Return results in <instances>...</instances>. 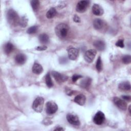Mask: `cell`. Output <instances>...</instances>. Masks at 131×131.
<instances>
[{"instance_id": "2e32d148", "label": "cell", "mask_w": 131, "mask_h": 131, "mask_svg": "<svg viewBox=\"0 0 131 131\" xmlns=\"http://www.w3.org/2000/svg\"><path fill=\"white\" fill-rule=\"evenodd\" d=\"M104 25L103 21L100 18H96L93 21V27L96 30H100Z\"/></svg>"}, {"instance_id": "5bb4252c", "label": "cell", "mask_w": 131, "mask_h": 131, "mask_svg": "<svg viewBox=\"0 0 131 131\" xmlns=\"http://www.w3.org/2000/svg\"><path fill=\"white\" fill-rule=\"evenodd\" d=\"M93 45L95 48L100 51H103L105 48V44L103 40H96L94 42Z\"/></svg>"}, {"instance_id": "836d02e7", "label": "cell", "mask_w": 131, "mask_h": 131, "mask_svg": "<svg viewBox=\"0 0 131 131\" xmlns=\"http://www.w3.org/2000/svg\"><path fill=\"white\" fill-rule=\"evenodd\" d=\"M64 129L62 128L61 127H57L55 129H54V130H63Z\"/></svg>"}, {"instance_id": "9c48e42d", "label": "cell", "mask_w": 131, "mask_h": 131, "mask_svg": "<svg viewBox=\"0 0 131 131\" xmlns=\"http://www.w3.org/2000/svg\"><path fill=\"white\" fill-rule=\"evenodd\" d=\"M67 51L68 57L70 59L72 60H75L77 58L79 54V51L78 49L73 47H71L69 48Z\"/></svg>"}, {"instance_id": "6da1fadb", "label": "cell", "mask_w": 131, "mask_h": 131, "mask_svg": "<svg viewBox=\"0 0 131 131\" xmlns=\"http://www.w3.org/2000/svg\"><path fill=\"white\" fill-rule=\"evenodd\" d=\"M56 35L60 38H64L69 31L68 26L64 23H60L56 26L55 29Z\"/></svg>"}, {"instance_id": "7402d4cb", "label": "cell", "mask_w": 131, "mask_h": 131, "mask_svg": "<svg viewBox=\"0 0 131 131\" xmlns=\"http://www.w3.org/2000/svg\"><path fill=\"white\" fill-rule=\"evenodd\" d=\"M13 45L11 42H7L4 46V52L6 54H9L13 50Z\"/></svg>"}, {"instance_id": "484cf974", "label": "cell", "mask_w": 131, "mask_h": 131, "mask_svg": "<svg viewBox=\"0 0 131 131\" xmlns=\"http://www.w3.org/2000/svg\"><path fill=\"white\" fill-rule=\"evenodd\" d=\"M31 5L32 7L33 10L35 11L37 10L38 8V7L39 6V2L37 0H33L31 1Z\"/></svg>"}, {"instance_id": "e0dca14e", "label": "cell", "mask_w": 131, "mask_h": 131, "mask_svg": "<svg viewBox=\"0 0 131 131\" xmlns=\"http://www.w3.org/2000/svg\"><path fill=\"white\" fill-rule=\"evenodd\" d=\"M32 72L35 74H40L43 72V68L40 64L35 62L32 67Z\"/></svg>"}, {"instance_id": "ba28073f", "label": "cell", "mask_w": 131, "mask_h": 131, "mask_svg": "<svg viewBox=\"0 0 131 131\" xmlns=\"http://www.w3.org/2000/svg\"><path fill=\"white\" fill-rule=\"evenodd\" d=\"M105 120V115L103 113L98 111L95 115L93 118L94 122L97 125L102 124Z\"/></svg>"}, {"instance_id": "d6a6232c", "label": "cell", "mask_w": 131, "mask_h": 131, "mask_svg": "<svg viewBox=\"0 0 131 131\" xmlns=\"http://www.w3.org/2000/svg\"><path fill=\"white\" fill-rule=\"evenodd\" d=\"M122 98L126 100H129L130 99V97L129 96H127V95H123L122 96Z\"/></svg>"}, {"instance_id": "f546056e", "label": "cell", "mask_w": 131, "mask_h": 131, "mask_svg": "<svg viewBox=\"0 0 131 131\" xmlns=\"http://www.w3.org/2000/svg\"><path fill=\"white\" fill-rule=\"evenodd\" d=\"M82 77V76L80 75H78V74H75L72 77V81L75 82H76L78 79H80V78Z\"/></svg>"}, {"instance_id": "8992f818", "label": "cell", "mask_w": 131, "mask_h": 131, "mask_svg": "<svg viewBox=\"0 0 131 131\" xmlns=\"http://www.w3.org/2000/svg\"><path fill=\"white\" fill-rule=\"evenodd\" d=\"M97 54V51L95 49H91L88 50L85 52L84 58V60L88 63H91L93 62L94 58Z\"/></svg>"}, {"instance_id": "52a82bcc", "label": "cell", "mask_w": 131, "mask_h": 131, "mask_svg": "<svg viewBox=\"0 0 131 131\" xmlns=\"http://www.w3.org/2000/svg\"><path fill=\"white\" fill-rule=\"evenodd\" d=\"M113 102L114 104L121 110L125 111L127 109V103L121 98L118 97H114L113 99Z\"/></svg>"}, {"instance_id": "4dcf8cb0", "label": "cell", "mask_w": 131, "mask_h": 131, "mask_svg": "<svg viewBox=\"0 0 131 131\" xmlns=\"http://www.w3.org/2000/svg\"><path fill=\"white\" fill-rule=\"evenodd\" d=\"M47 49V47L45 46H38L36 48V50L38 51H43Z\"/></svg>"}, {"instance_id": "30bf717a", "label": "cell", "mask_w": 131, "mask_h": 131, "mask_svg": "<svg viewBox=\"0 0 131 131\" xmlns=\"http://www.w3.org/2000/svg\"><path fill=\"white\" fill-rule=\"evenodd\" d=\"M52 74L55 80L58 82H63L67 81L68 79L67 76L60 74L56 71H52Z\"/></svg>"}, {"instance_id": "d6986e66", "label": "cell", "mask_w": 131, "mask_h": 131, "mask_svg": "<svg viewBox=\"0 0 131 131\" xmlns=\"http://www.w3.org/2000/svg\"><path fill=\"white\" fill-rule=\"evenodd\" d=\"M91 82L92 79L90 77H86L81 81L80 85L83 88H87L91 85Z\"/></svg>"}, {"instance_id": "4316f807", "label": "cell", "mask_w": 131, "mask_h": 131, "mask_svg": "<svg viewBox=\"0 0 131 131\" xmlns=\"http://www.w3.org/2000/svg\"><path fill=\"white\" fill-rule=\"evenodd\" d=\"M122 62L126 64H129L131 62V56L129 55H125L122 57Z\"/></svg>"}, {"instance_id": "e575fe53", "label": "cell", "mask_w": 131, "mask_h": 131, "mask_svg": "<svg viewBox=\"0 0 131 131\" xmlns=\"http://www.w3.org/2000/svg\"><path fill=\"white\" fill-rule=\"evenodd\" d=\"M130 105L129 106V113L130 114Z\"/></svg>"}, {"instance_id": "d4e9b609", "label": "cell", "mask_w": 131, "mask_h": 131, "mask_svg": "<svg viewBox=\"0 0 131 131\" xmlns=\"http://www.w3.org/2000/svg\"><path fill=\"white\" fill-rule=\"evenodd\" d=\"M96 68L98 72H101L102 70V60L101 59V57L100 56L98 57L97 62H96Z\"/></svg>"}, {"instance_id": "603a6c76", "label": "cell", "mask_w": 131, "mask_h": 131, "mask_svg": "<svg viewBox=\"0 0 131 131\" xmlns=\"http://www.w3.org/2000/svg\"><path fill=\"white\" fill-rule=\"evenodd\" d=\"M28 19L26 16H23L19 19V21L18 24L21 27L25 28L27 26Z\"/></svg>"}, {"instance_id": "ffe728a7", "label": "cell", "mask_w": 131, "mask_h": 131, "mask_svg": "<svg viewBox=\"0 0 131 131\" xmlns=\"http://www.w3.org/2000/svg\"><path fill=\"white\" fill-rule=\"evenodd\" d=\"M39 40L42 44H46L49 41V36L45 33H42L39 36Z\"/></svg>"}, {"instance_id": "4fadbf2b", "label": "cell", "mask_w": 131, "mask_h": 131, "mask_svg": "<svg viewBox=\"0 0 131 131\" xmlns=\"http://www.w3.org/2000/svg\"><path fill=\"white\" fill-rule=\"evenodd\" d=\"M74 101L80 105H83L86 101V98L85 96L82 94L77 95L74 98Z\"/></svg>"}, {"instance_id": "5b68a950", "label": "cell", "mask_w": 131, "mask_h": 131, "mask_svg": "<svg viewBox=\"0 0 131 131\" xmlns=\"http://www.w3.org/2000/svg\"><path fill=\"white\" fill-rule=\"evenodd\" d=\"M89 3H90L89 1H79L76 5V11L79 13H83L86 10L89 6Z\"/></svg>"}, {"instance_id": "83f0119b", "label": "cell", "mask_w": 131, "mask_h": 131, "mask_svg": "<svg viewBox=\"0 0 131 131\" xmlns=\"http://www.w3.org/2000/svg\"><path fill=\"white\" fill-rule=\"evenodd\" d=\"M38 29V27L36 26H33L31 27H30L29 29H28L27 31V33L28 34H33L35 33Z\"/></svg>"}, {"instance_id": "f1b7e54d", "label": "cell", "mask_w": 131, "mask_h": 131, "mask_svg": "<svg viewBox=\"0 0 131 131\" xmlns=\"http://www.w3.org/2000/svg\"><path fill=\"white\" fill-rule=\"evenodd\" d=\"M116 46L117 47H120L121 48H123L124 46V41H123V40L122 39H119L116 42Z\"/></svg>"}, {"instance_id": "7a4b0ae2", "label": "cell", "mask_w": 131, "mask_h": 131, "mask_svg": "<svg viewBox=\"0 0 131 131\" xmlns=\"http://www.w3.org/2000/svg\"><path fill=\"white\" fill-rule=\"evenodd\" d=\"M7 18L9 23L13 26H16L18 24L20 19L16 12L13 9H10L8 11Z\"/></svg>"}, {"instance_id": "cb8c5ba5", "label": "cell", "mask_w": 131, "mask_h": 131, "mask_svg": "<svg viewBox=\"0 0 131 131\" xmlns=\"http://www.w3.org/2000/svg\"><path fill=\"white\" fill-rule=\"evenodd\" d=\"M46 83L47 85L49 88H51L53 85V84L50 76V74L49 73H47L46 76Z\"/></svg>"}, {"instance_id": "277c9868", "label": "cell", "mask_w": 131, "mask_h": 131, "mask_svg": "<svg viewBox=\"0 0 131 131\" xmlns=\"http://www.w3.org/2000/svg\"><path fill=\"white\" fill-rule=\"evenodd\" d=\"M58 110V105L53 101H48L46 105V113L49 115H52L56 112Z\"/></svg>"}, {"instance_id": "44dd1931", "label": "cell", "mask_w": 131, "mask_h": 131, "mask_svg": "<svg viewBox=\"0 0 131 131\" xmlns=\"http://www.w3.org/2000/svg\"><path fill=\"white\" fill-rule=\"evenodd\" d=\"M56 10L55 8H51L46 13V17L49 18L51 19L53 18L56 14Z\"/></svg>"}, {"instance_id": "9a60e30c", "label": "cell", "mask_w": 131, "mask_h": 131, "mask_svg": "<svg viewBox=\"0 0 131 131\" xmlns=\"http://www.w3.org/2000/svg\"><path fill=\"white\" fill-rule=\"evenodd\" d=\"M15 61L18 64H23L26 61V56L24 54H18L15 56Z\"/></svg>"}, {"instance_id": "3957f363", "label": "cell", "mask_w": 131, "mask_h": 131, "mask_svg": "<svg viewBox=\"0 0 131 131\" xmlns=\"http://www.w3.org/2000/svg\"><path fill=\"white\" fill-rule=\"evenodd\" d=\"M44 99L41 97H37L33 101L32 108L37 113H41L43 109Z\"/></svg>"}, {"instance_id": "7c38bea8", "label": "cell", "mask_w": 131, "mask_h": 131, "mask_svg": "<svg viewBox=\"0 0 131 131\" xmlns=\"http://www.w3.org/2000/svg\"><path fill=\"white\" fill-rule=\"evenodd\" d=\"M92 12L94 14L97 16L102 15L104 13V10L102 7L96 4H94L92 6Z\"/></svg>"}, {"instance_id": "ac0fdd59", "label": "cell", "mask_w": 131, "mask_h": 131, "mask_svg": "<svg viewBox=\"0 0 131 131\" xmlns=\"http://www.w3.org/2000/svg\"><path fill=\"white\" fill-rule=\"evenodd\" d=\"M118 88L121 90L128 91L130 90V84L128 81H124L118 85Z\"/></svg>"}, {"instance_id": "8fae6325", "label": "cell", "mask_w": 131, "mask_h": 131, "mask_svg": "<svg viewBox=\"0 0 131 131\" xmlns=\"http://www.w3.org/2000/svg\"><path fill=\"white\" fill-rule=\"evenodd\" d=\"M67 120L69 123L74 125H79L80 124V121L78 117L74 114H68L67 115Z\"/></svg>"}, {"instance_id": "1f68e13d", "label": "cell", "mask_w": 131, "mask_h": 131, "mask_svg": "<svg viewBox=\"0 0 131 131\" xmlns=\"http://www.w3.org/2000/svg\"><path fill=\"white\" fill-rule=\"evenodd\" d=\"M73 20L76 22V23H80L81 21L80 20V18H79V17L77 15H75L74 16V17H73Z\"/></svg>"}]
</instances>
